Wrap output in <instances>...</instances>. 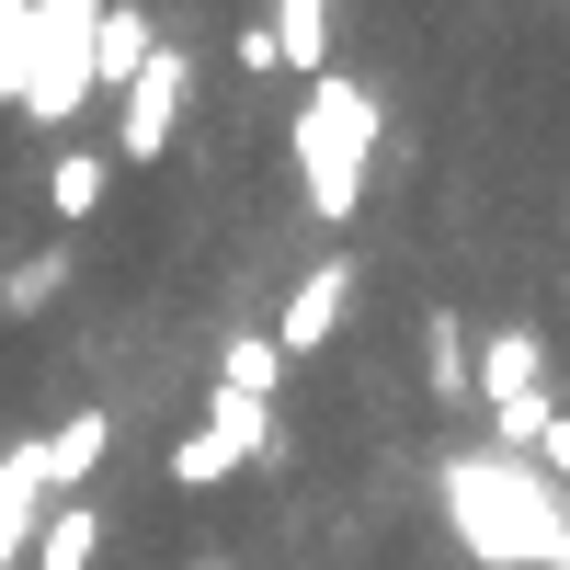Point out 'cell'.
I'll use <instances>...</instances> for the list:
<instances>
[{
    "instance_id": "obj_11",
    "label": "cell",
    "mask_w": 570,
    "mask_h": 570,
    "mask_svg": "<svg viewBox=\"0 0 570 570\" xmlns=\"http://www.w3.org/2000/svg\"><path fill=\"white\" fill-rule=\"evenodd\" d=\"M525 456H537V480H548V491H570V411H548V434H537Z\"/></svg>"
},
{
    "instance_id": "obj_5",
    "label": "cell",
    "mask_w": 570,
    "mask_h": 570,
    "mask_svg": "<svg viewBox=\"0 0 570 570\" xmlns=\"http://www.w3.org/2000/svg\"><path fill=\"white\" fill-rule=\"evenodd\" d=\"M160 12H149V0H104V23H91V80H104V91H126L137 69H149L160 58Z\"/></svg>"
},
{
    "instance_id": "obj_4",
    "label": "cell",
    "mask_w": 570,
    "mask_h": 570,
    "mask_svg": "<svg viewBox=\"0 0 570 570\" xmlns=\"http://www.w3.org/2000/svg\"><path fill=\"white\" fill-rule=\"evenodd\" d=\"M354 285H365V263H354V252H320L297 285H285V308L263 320L274 343H285V365H308V354H331V343H343V320H354Z\"/></svg>"
},
{
    "instance_id": "obj_12",
    "label": "cell",
    "mask_w": 570,
    "mask_h": 570,
    "mask_svg": "<svg viewBox=\"0 0 570 570\" xmlns=\"http://www.w3.org/2000/svg\"><path fill=\"white\" fill-rule=\"evenodd\" d=\"M183 570H228V559H217V548H206V559H183Z\"/></svg>"
},
{
    "instance_id": "obj_1",
    "label": "cell",
    "mask_w": 570,
    "mask_h": 570,
    "mask_svg": "<svg viewBox=\"0 0 570 570\" xmlns=\"http://www.w3.org/2000/svg\"><path fill=\"white\" fill-rule=\"evenodd\" d=\"M365 149H376V91L354 69H320L297 91V126H285V160H297V206L320 228H354L365 206Z\"/></svg>"
},
{
    "instance_id": "obj_3",
    "label": "cell",
    "mask_w": 570,
    "mask_h": 570,
    "mask_svg": "<svg viewBox=\"0 0 570 570\" xmlns=\"http://www.w3.org/2000/svg\"><path fill=\"white\" fill-rule=\"evenodd\" d=\"M195 91H206L195 46H160V58L115 91V171H160V160H171V137H183V104H195Z\"/></svg>"
},
{
    "instance_id": "obj_6",
    "label": "cell",
    "mask_w": 570,
    "mask_h": 570,
    "mask_svg": "<svg viewBox=\"0 0 570 570\" xmlns=\"http://www.w3.org/2000/svg\"><path fill=\"white\" fill-rule=\"evenodd\" d=\"M104 206H115V149H91V137H80V149L46 160V217H58V228H91Z\"/></svg>"
},
{
    "instance_id": "obj_8",
    "label": "cell",
    "mask_w": 570,
    "mask_h": 570,
    "mask_svg": "<svg viewBox=\"0 0 570 570\" xmlns=\"http://www.w3.org/2000/svg\"><path fill=\"white\" fill-rule=\"evenodd\" d=\"M35 58H46V12H35V0H0V115H23Z\"/></svg>"
},
{
    "instance_id": "obj_2",
    "label": "cell",
    "mask_w": 570,
    "mask_h": 570,
    "mask_svg": "<svg viewBox=\"0 0 570 570\" xmlns=\"http://www.w3.org/2000/svg\"><path fill=\"white\" fill-rule=\"evenodd\" d=\"M468 389H480V411H491V434L502 445H537L548 434V343L525 320H502V331H480V365H468Z\"/></svg>"
},
{
    "instance_id": "obj_9",
    "label": "cell",
    "mask_w": 570,
    "mask_h": 570,
    "mask_svg": "<svg viewBox=\"0 0 570 570\" xmlns=\"http://www.w3.org/2000/svg\"><path fill=\"white\" fill-rule=\"evenodd\" d=\"M274 46H285L297 80H320L331 69V0H274Z\"/></svg>"
},
{
    "instance_id": "obj_10",
    "label": "cell",
    "mask_w": 570,
    "mask_h": 570,
    "mask_svg": "<svg viewBox=\"0 0 570 570\" xmlns=\"http://www.w3.org/2000/svg\"><path fill=\"white\" fill-rule=\"evenodd\" d=\"M228 69H240V80H274V69H285L274 23H240V35H228Z\"/></svg>"
},
{
    "instance_id": "obj_7",
    "label": "cell",
    "mask_w": 570,
    "mask_h": 570,
    "mask_svg": "<svg viewBox=\"0 0 570 570\" xmlns=\"http://www.w3.org/2000/svg\"><path fill=\"white\" fill-rule=\"evenodd\" d=\"M115 537V491H80L58 525H46V548H35V570H91V548Z\"/></svg>"
}]
</instances>
